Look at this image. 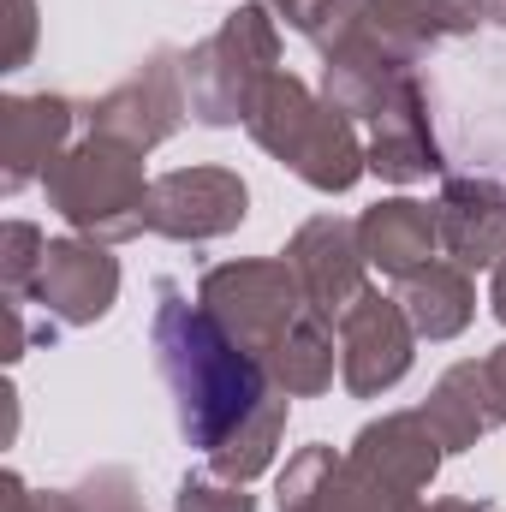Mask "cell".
Listing matches in <instances>:
<instances>
[{"mask_svg":"<svg viewBox=\"0 0 506 512\" xmlns=\"http://www.w3.org/2000/svg\"><path fill=\"white\" fill-rule=\"evenodd\" d=\"M155 370L173 393L179 435L209 459V471L256 483L286 435V393L262 370L179 280H155V316H149Z\"/></svg>","mask_w":506,"mask_h":512,"instance_id":"6da1fadb","label":"cell"},{"mask_svg":"<svg viewBox=\"0 0 506 512\" xmlns=\"http://www.w3.org/2000/svg\"><path fill=\"white\" fill-rule=\"evenodd\" d=\"M245 131L256 137V149H268L286 173H298L310 191H352L370 173V149L352 126V114H340L328 96H316L304 78L274 72L251 102Z\"/></svg>","mask_w":506,"mask_h":512,"instance_id":"7a4b0ae2","label":"cell"},{"mask_svg":"<svg viewBox=\"0 0 506 512\" xmlns=\"http://www.w3.org/2000/svg\"><path fill=\"white\" fill-rule=\"evenodd\" d=\"M149 185L155 179H143V155L96 131H84L42 179L48 209L78 239H96V245H126L149 233Z\"/></svg>","mask_w":506,"mask_h":512,"instance_id":"3957f363","label":"cell"},{"mask_svg":"<svg viewBox=\"0 0 506 512\" xmlns=\"http://www.w3.org/2000/svg\"><path fill=\"white\" fill-rule=\"evenodd\" d=\"M280 72V18L268 0H245L215 36L185 48V96L197 126H245L256 90Z\"/></svg>","mask_w":506,"mask_h":512,"instance_id":"277c9868","label":"cell"},{"mask_svg":"<svg viewBox=\"0 0 506 512\" xmlns=\"http://www.w3.org/2000/svg\"><path fill=\"white\" fill-rule=\"evenodd\" d=\"M197 304L245 346L268 364V352L316 310L292 274L286 256H251V262H215L203 268L197 280Z\"/></svg>","mask_w":506,"mask_h":512,"instance_id":"5b68a950","label":"cell"},{"mask_svg":"<svg viewBox=\"0 0 506 512\" xmlns=\"http://www.w3.org/2000/svg\"><path fill=\"white\" fill-rule=\"evenodd\" d=\"M84 126L108 143H126L137 155L161 149L173 131L185 126L191 114V96H185V54L179 48H149L137 60L126 84H114L108 96H96L90 108H78Z\"/></svg>","mask_w":506,"mask_h":512,"instance_id":"8992f818","label":"cell"},{"mask_svg":"<svg viewBox=\"0 0 506 512\" xmlns=\"http://www.w3.org/2000/svg\"><path fill=\"white\" fill-rule=\"evenodd\" d=\"M251 215V185L233 167H179L149 185V233L173 245H209L239 233Z\"/></svg>","mask_w":506,"mask_h":512,"instance_id":"52a82bcc","label":"cell"},{"mask_svg":"<svg viewBox=\"0 0 506 512\" xmlns=\"http://www.w3.org/2000/svg\"><path fill=\"white\" fill-rule=\"evenodd\" d=\"M417 358V328L399 298H381L364 286V298L340 316V376L358 399H381L387 387L411 376Z\"/></svg>","mask_w":506,"mask_h":512,"instance_id":"ba28073f","label":"cell"},{"mask_svg":"<svg viewBox=\"0 0 506 512\" xmlns=\"http://www.w3.org/2000/svg\"><path fill=\"white\" fill-rule=\"evenodd\" d=\"M30 304L42 310V322L96 328L120 304V262L96 239H48V256H42L36 286H30Z\"/></svg>","mask_w":506,"mask_h":512,"instance_id":"9c48e42d","label":"cell"},{"mask_svg":"<svg viewBox=\"0 0 506 512\" xmlns=\"http://www.w3.org/2000/svg\"><path fill=\"white\" fill-rule=\"evenodd\" d=\"M280 512H423L417 495L387 489L364 465H352V453L334 447H298L274 483Z\"/></svg>","mask_w":506,"mask_h":512,"instance_id":"30bf717a","label":"cell"},{"mask_svg":"<svg viewBox=\"0 0 506 512\" xmlns=\"http://www.w3.org/2000/svg\"><path fill=\"white\" fill-rule=\"evenodd\" d=\"M417 78V54L393 48L387 36H376L364 18L322 54V96L352 114V120H376L381 108Z\"/></svg>","mask_w":506,"mask_h":512,"instance_id":"8fae6325","label":"cell"},{"mask_svg":"<svg viewBox=\"0 0 506 512\" xmlns=\"http://www.w3.org/2000/svg\"><path fill=\"white\" fill-rule=\"evenodd\" d=\"M286 262H292L304 298L334 322L364 298V268L370 262L358 251V221H346V215H310L286 239Z\"/></svg>","mask_w":506,"mask_h":512,"instance_id":"7c38bea8","label":"cell"},{"mask_svg":"<svg viewBox=\"0 0 506 512\" xmlns=\"http://www.w3.org/2000/svg\"><path fill=\"white\" fill-rule=\"evenodd\" d=\"M84 114L66 96H0V191L18 197L24 185L48 179V167L72 149V126Z\"/></svg>","mask_w":506,"mask_h":512,"instance_id":"4fadbf2b","label":"cell"},{"mask_svg":"<svg viewBox=\"0 0 506 512\" xmlns=\"http://www.w3.org/2000/svg\"><path fill=\"white\" fill-rule=\"evenodd\" d=\"M441 459H447V447L423 411H381L352 435V465H364L370 477H381L399 495H423L435 483Z\"/></svg>","mask_w":506,"mask_h":512,"instance_id":"5bb4252c","label":"cell"},{"mask_svg":"<svg viewBox=\"0 0 506 512\" xmlns=\"http://www.w3.org/2000/svg\"><path fill=\"white\" fill-rule=\"evenodd\" d=\"M435 227H441V251L459 268H501L506 262V191L495 179L459 173L441 185L435 203Z\"/></svg>","mask_w":506,"mask_h":512,"instance_id":"9a60e30c","label":"cell"},{"mask_svg":"<svg viewBox=\"0 0 506 512\" xmlns=\"http://www.w3.org/2000/svg\"><path fill=\"white\" fill-rule=\"evenodd\" d=\"M370 173H381L387 185H417L429 173H441V143H435V126H429V90L423 78H411L376 120H370Z\"/></svg>","mask_w":506,"mask_h":512,"instance_id":"2e32d148","label":"cell"},{"mask_svg":"<svg viewBox=\"0 0 506 512\" xmlns=\"http://www.w3.org/2000/svg\"><path fill=\"white\" fill-rule=\"evenodd\" d=\"M423 417H429V429L441 435V447L447 453H471L489 429H501L506 423V393L501 382L489 376V364H453L441 382L429 387V399L417 405Z\"/></svg>","mask_w":506,"mask_h":512,"instance_id":"e0dca14e","label":"cell"},{"mask_svg":"<svg viewBox=\"0 0 506 512\" xmlns=\"http://www.w3.org/2000/svg\"><path fill=\"white\" fill-rule=\"evenodd\" d=\"M358 251L370 268H381L387 280H405L417 268H429L441 251V227H435V209L417 203V197H387L370 203L358 215Z\"/></svg>","mask_w":506,"mask_h":512,"instance_id":"ac0fdd59","label":"cell"},{"mask_svg":"<svg viewBox=\"0 0 506 512\" xmlns=\"http://www.w3.org/2000/svg\"><path fill=\"white\" fill-rule=\"evenodd\" d=\"M399 304L417 328V340H459L477 316V286H471V268L459 262H429L417 274L399 280Z\"/></svg>","mask_w":506,"mask_h":512,"instance_id":"d6986e66","label":"cell"},{"mask_svg":"<svg viewBox=\"0 0 506 512\" xmlns=\"http://www.w3.org/2000/svg\"><path fill=\"white\" fill-rule=\"evenodd\" d=\"M364 24L405 54H423L435 42L471 36L483 24V0H364Z\"/></svg>","mask_w":506,"mask_h":512,"instance_id":"ffe728a7","label":"cell"},{"mask_svg":"<svg viewBox=\"0 0 506 512\" xmlns=\"http://www.w3.org/2000/svg\"><path fill=\"white\" fill-rule=\"evenodd\" d=\"M334 316H322V310H310L274 352H268V376L274 387L286 393V399H316V393H328L334 387Z\"/></svg>","mask_w":506,"mask_h":512,"instance_id":"44dd1931","label":"cell"},{"mask_svg":"<svg viewBox=\"0 0 506 512\" xmlns=\"http://www.w3.org/2000/svg\"><path fill=\"white\" fill-rule=\"evenodd\" d=\"M268 6H274V18H286V30H298L322 54L364 18V0H268Z\"/></svg>","mask_w":506,"mask_h":512,"instance_id":"7402d4cb","label":"cell"},{"mask_svg":"<svg viewBox=\"0 0 506 512\" xmlns=\"http://www.w3.org/2000/svg\"><path fill=\"white\" fill-rule=\"evenodd\" d=\"M42 256H48L42 227H30V221H6V233H0V298H30Z\"/></svg>","mask_w":506,"mask_h":512,"instance_id":"603a6c76","label":"cell"},{"mask_svg":"<svg viewBox=\"0 0 506 512\" xmlns=\"http://www.w3.org/2000/svg\"><path fill=\"white\" fill-rule=\"evenodd\" d=\"M173 512H256V495L251 483H233L221 471H185Z\"/></svg>","mask_w":506,"mask_h":512,"instance_id":"cb8c5ba5","label":"cell"},{"mask_svg":"<svg viewBox=\"0 0 506 512\" xmlns=\"http://www.w3.org/2000/svg\"><path fill=\"white\" fill-rule=\"evenodd\" d=\"M72 495H78V512H143L137 507V483H131V471H120V465L90 471Z\"/></svg>","mask_w":506,"mask_h":512,"instance_id":"d4e9b609","label":"cell"},{"mask_svg":"<svg viewBox=\"0 0 506 512\" xmlns=\"http://www.w3.org/2000/svg\"><path fill=\"white\" fill-rule=\"evenodd\" d=\"M0 512H78L72 489H30L18 471L0 477Z\"/></svg>","mask_w":506,"mask_h":512,"instance_id":"484cf974","label":"cell"},{"mask_svg":"<svg viewBox=\"0 0 506 512\" xmlns=\"http://www.w3.org/2000/svg\"><path fill=\"white\" fill-rule=\"evenodd\" d=\"M6 54H0V72H18V66H30V54H36V0H12V18H6Z\"/></svg>","mask_w":506,"mask_h":512,"instance_id":"4316f807","label":"cell"},{"mask_svg":"<svg viewBox=\"0 0 506 512\" xmlns=\"http://www.w3.org/2000/svg\"><path fill=\"white\" fill-rule=\"evenodd\" d=\"M489 310H495V316L506 322V262L495 268V286H489Z\"/></svg>","mask_w":506,"mask_h":512,"instance_id":"83f0119b","label":"cell"},{"mask_svg":"<svg viewBox=\"0 0 506 512\" xmlns=\"http://www.w3.org/2000/svg\"><path fill=\"white\" fill-rule=\"evenodd\" d=\"M423 512H489V507H477V501H459V495H447V501H429Z\"/></svg>","mask_w":506,"mask_h":512,"instance_id":"f1b7e54d","label":"cell"},{"mask_svg":"<svg viewBox=\"0 0 506 512\" xmlns=\"http://www.w3.org/2000/svg\"><path fill=\"white\" fill-rule=\"evenodd\" d=\"M483 364H489V376H495V382H501V393H506V340L489 352V358H483Z\"/></svg>","mask_w":506,"mask_h":512,"instance_id":"f546056e","label":"cell"},{"mask_svg":"<svg viewBox=\"0 0 506 512\" xmlns=\"http://www.w3.org/2000/svg\"><path fill=\"white\" fill-rule=\"evenodd\" d=\"M483 18H489V24H501V30H506V0H483Z\"/></svg>","mask_w":506,"mask_h":512,"instance_id":"4dcf8cb0","label":"cell"}]
</instances>
